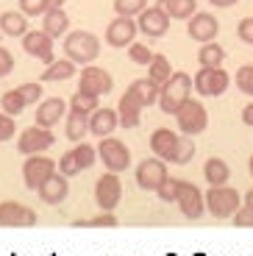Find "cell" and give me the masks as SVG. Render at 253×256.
<instances>
[{
  "label": "cell",
  "instance_id": "obj_44",
  "mask_svg": "<svg viewBox=\"0 0 253 256\" xmlns=\"http://www.w3.org/2000/svg\"><path fill=\"white\" fill-rule=\"evenodd\" d=\"M14 131H17V122H14L12 114H0V142H8L14 136Z\"/></svg>",
  "mask_w": 253,
  "mask_h": 256
},
{
  "label": "cell",
  "instance_id": "obj_40",
  "mask_svg": "<svg viewBox=\"0 0 253 256\" xmlns=\"http://www.w3.org/2000/svg\"><path fill=\"white\" fill-rule=\"evenodd\" d=\"M48 8H50L48 0H20V12L26 14V17H42Z\"/></svg>",
  "mask_w": 253,
  "mask_h": 256
},
{
  "label": "cell",
  "instance_id": "obj_16",
  "mask_svg": "<svg viewBox=\"0 0 253 256\" xmlns=\"http://www.w3.org/2000/svg\"><path fill=\"white\" fill-rule=\"evenodd\" d=\"M22 50L31 58H39V62L50 64L56 62V53H53V36L44 31H28L22 36Z\"/></svg>",
  "mask_w": 253,
  "mask_h": 256
},
{
  "label": "cell",
  "instance_id": "obj_50",
  "mask_svg": "<svg viewBox=\"0 0 253 256\" xmlns=\"http://www.w3.org/2000/svg\"><path fill=\"white\" fill-rule=\"evenodd\" d=\"M48 3H50V8H62L64 6V0H48Z\"/></svg>",
  "mask_w": 253,
  "mask_h": 256
},
{
  "label": "cell",
  "instance_id": "obj_28",
  "mask_svg": "<svg viewBox=\"0 0 253 256\" xmlns=\"http://www.w3.org/2000/svg\"><path fill=\"white\" fill-rule=\"evenodd\" d=\"M76 76V62L72 58H56L44 67L42 81H67V78Z\"/></svg>",
  "mask_w": 253,
  "mask_h": 256
},
{
  "label": "cell",
  "instance_id": "obj_15",
  "mask_svg": "<svg viewBox=\"0 0 253 256\" xmlns=\"http://www.w3.org/2000/svg\"><path fill=\"white\" fill-rule=\"evenodd\" d=\"M170 14L164 12V8L158 6H153V8H145V12L140 14V20H136V26H140V31L145 34V36H150V39H158V36H164L167 31H170Z\"/></svg>",
  "mask_w": 253,
  "mask_h": 256
},
{
  "label": "cell",
  "instance_id": "obj_4",
  "mask_svg": "<svg viewBox=\"0 0 253 256\" xmlns=\"http://www.w3.org/2000/svg\"><path fill=\"white\" fill-rule=\"evenodd\" d=\"M176 122L181 128V134L186 136H195V134H203L206 126H209V114L203 109V103L195 100V98H186L184 106L176 112Z\"/></svg>",
  "mask_w": 253,
  "mask_h": 256
},
{
  "label": "cell",
  "instance_id": "obj_2",
  "mask_svg": "<svg viewBox=\"0 0 253 256\" xmlns=\"http://www.w3.org/2000/svg\"><path fill=\"white\" fill-rule=\"evenodd\" d=\"M64 53L76 64H92L100 56V42L89 31H72L64 36Z\"/></svg>",
  "mask_w": 253,
  "mask_h": 256
},
{
  "label": "cell",
  "instance_id": "obj_39",
  "mask_svg": "<svg viewBox=\"0 0 253 256\" xmlns=\"http://www.w3.org/2000/svg\"><path fill=\"white\" fill-rule=\"evenodd\" d=\"M58 173H62V176H78V173H81V164H78L76 150H67V154L58 159Z\"/></svg>",
  "mask_w": 253,
  "mask_h": 256
},
{
  "label": "cell",
  "instance_id": "obj_12",
  "mask_svg": "<svg viewBox=\"0 0 253 256\" xmlns=\"http://www.w3.org/2000/svg\"><path fill=\"white\" fill-rule=\"evenodd\" d=\"M164 178H167V162L164 159L153 156V159H142L136 164V184L145 192H156Z\"/></svg>",
  "mask_w": 253,
  "mask_h": 256
},
{
  "label": "cell",
  "instance_id": "obj_14",
  "mask_svg": "<svg viewBox=\"0 0 253 256\" xmlns=\"http://www.w3.org/2000/svg\"><path fill=\"white\" fill-rule=\"evenodd\" d=\"M140 34V26L134 17H122L117 14V20H112L106 26V42L112 48H128L134 42V36Z\"/></svg>",
  "mask_w": 253,
  "mask_h": 256
},
{
  "label": "cell",
  "instance_id": "obj_21",
  "mask_svg": "<svg viewBox=\"0 0 253 256\" xmlns=\"http://www.w3.org/2000/svg\"><path fill=\"white\" fill-rule=\"evenodd\" d=\"M142 106L136 98L131 95V92H126V95L120 98V103H117V114H120V126L122 128H136L142 120Z\"/></svg>",
  "mask_w": 253,
  "mask_h": 256
},
{
  "label": "cell",
  "instance_id": "obj_33",
  "mask_svg": "<svg viewBox=\"0 0 253 256\" xmlns=\"http://www.w3.org/2000/svg\"><path fill=\"white\" fill-rule=\"evenodd\" d=\"M76 228H114L117 226V218H114V212H100L98 218L92 220H76Z\"/></svg>",
  "mask_w": 253,
  "mask_h": 256
},
{
  "label": "cell",
  "instance_id": "obj_38",
  "mask_svg": "<svg viewBox=\"0 0 253 256\" xmlns=\"http://www.w3.org/2000/svg\"><path fill=\"white\" fill-rule=\"evenodd\" d=\"M178 186H181V181L167 176V178L162 181V186L156 190V195L164 200V204H176V200H178Z\"/></svg>",
  "mask_w": 253,
  "mask_h": 256
},
{
  "label": "cell",
  "instance_id": "obj_37",
  "mask_svg": "<svg viewBox=\"0 0 253 256\" xmlns=\"http://www.w3.org/2000/svg\"><path fill=\"white\" fill-rule=\"evenodd\" d=\"M234 78H236V86H240L242 95L253 98V64H245V67H240Z\"/></svg>",
  "mask_w": 253,
  "mask_h": 256
},
{
  "label": "cell",
  "instance_id": "obj_9",
  "mask_svg": "<svg viewBox=\"0 0 253 256\" xmlns=\"http://www.w3.org/2000/svg\"><path fill=\"white\" fill-rule=\"evenodd\" d=\"M56 167L58 164L53 159H48V156H42V154H34V156H28L26 164H22V181H26L28 190H39L44 181L56 173Z\"/></svg>",
  "mask_w": 253,
  "mask_h": 256
},
{
  "label": "cell",
  "instance_id": "obj_41",
  "mask_svg": "<svg viewBox=\"0 0 253 256\" xmlns=\"http://www.w3.org/2000/svg\"><path fill=\"white\" fill-rule=\"evenodd\" d=\"M128 56H131L134 64H150L156 53H153L148 45H136V42H131V45H128Z\"/></svg>",
  "mask_w": 253,
  "mask_h": 256
},
{
  "label": "cell",
  "instance_id": "obj_19",
  "mask_svg": "<svg viewBox=\"0 0 253 256\" xmlns=\"http://www.w3.org/2000/svg\"><path fill=\"white\" fill-rule=\"evenodd\" d=\"M117 126H120V114L114 109H100V106H98V109L89 114V134H95L98 140L112 136Z\"/></svg>",
  "mask_w": 253,
  "mask_h": 256
},
{
  "label": "cell",
  "instance_id": "obj_3",
  "mask_svg": "<svg viewBox=\"0 0 253 256\" xmlns=\"http://www.w3.org/2000/svg\"><path fill=\"white\" fill-rule=\"evenodd\" d=\"M242 206V195L234 190V186H209L206 192V212H212L214 218L226 220V218H234Z\"/></svg>",
  "mask_w": 253,
  "mask_h": 256
},
{
  "label": "cell",
  "instance_id": "obj_52",
  "mask_svg": "<svg viewBox=\"0 0 253 256\" xmlns=\"http://www.w3.org/2000/svg\"><path fill=\"white\" fill-rule=\"evenodd\" d=\"M248 170H250V176H253V156H250V162H248Z\"/></svg>",
  "mask_w": 253,
  "mask_h": 256
},
{
  "label": "cell",
  "instance_id": "obj_30",
  "mask_svg": "<svg viewBox=\"0 0 253 256\" xmlns=\"http://www.w3.org/2000/svg\"><path fill=\"white\" fill-rule=\"evenodd\" d=\"M198 62H200V67H222L226 50H222L217 42H206V45L198 50Z\"/></svg>",
  "mask_w": 253,
  "mask_h": 256
},
{
  "label": "cell",
  "instance_id": "obj_26",
  "mask_svg": "<svg viewBox=\"0 0 253 256\" xmlns=\"http://www.w3.org/2000/svg\"><path fill=\"white\" fill-rule=\"evenodd\" d=\"M0 34L22 39L28 34V17L22 12H6V14H0Z\"/></svg>",
  "mask_w": 253,
  "mask_h": 256
},
{
  "label": "cell",
  "instance_id": "obj_7",
  "mask_svg": "<svg viewBox=\"0 0 253 256\" xmlns=\"http://www.w3.org/2000/svg\"><path fill=\"white\" fill-rule=\"evenodd\" d=\"M112 86H114V81L103 67L84 64L81 76H78V92H86V95H92V98H103V95L112 92Z\"/></svg>",
  "mask_w": 253,
  "mask_h": 256
},
{
  "label": "cell",
  "instance_id": "obj_8",
  "mask_svg": "<svg viewBox=\"0 0 253 256\" xmlns=\"http://www.w3.org/2000/svg\"><path fill=\"white\" fill-rule=\"evenodd\" d=\"M120 198H122V181L117 173L108 170L103 178H98L95 184V204L100 212H114L120 206Z\"/></svg>",
  "mask_w": 253,
  "mask_h": 256
},
{
  "label": "cell",
  "instance_id": "obj_23",
  "mask_svg": "<svg viewBox=\"0 0 253 256\" xmlns=\"http://www.w3.org/2000/svg\"><path fill=\"white\" fill-rule=\"evenodd\" d=\"M67 28H70V17H67L64 8H48V12L42 14V31L50 34L53 39L64 36Z\"/></svg>",
  "mask_w": 253,
  "mask_h": 256
},
{
  "label": "cell",
  "instance_id": "obj_13",
  "mask_svg": "<svg viewBox=\"0 0 253 256\" xmlns=\"http://www.w3.org/2000/svg\"><path fill=\"white\" fill-rule=\"evenodd\" d=\"M178 209H181L184 218L190 220H198L206 212V198H203V192L198 190L195 184H190V181H181V186H178Z\"/></svg>",
  "mask_w": 253,
  "mask_h": 256
},
{
  "label": "cell",
  "instance_id": "obj_6",
  "mask_svg": "<svg viewBox=\"0 0 253 256\" xmlns=\"http://www.w3.org/2000/svg\"><path fill=\"white\" fill-rule=\"evenodd\" d=\"M192 81H195L198 95H203V98H220L222 92L228 90L231 76H228L222 67H200V72H198Z\"/></svg>",
  "mask_w": 253,
  "mask_h": 256
},
{
  "label": "cell",
  "instance_id": "obj_27",
  "mask_svg": "<svg viewBox=\"0 0 253 256\" xmlns=\"http://www.w3.org/2000/svg\"><path fill=\"white\" fill-rule=\"evenodd\" d=\"M203 178L209 181V186H220V184H228V178H231V167L226 164L222 159H209L206 164H203Z\"/></svg>",
  "mask_w": 253,
  "mask_h": 256
},
{
  "label": "cell",
  "instance_id": "obj_46",
  "mask_svg": "<svg viewBox=\"0 0 253 256\" xmlns=\"http://www.w3.org/2000/svg\"><path fill=\"white\" fill-rule=\"evenodd\" d=\"M236 34L245 45H253V17H245L240 20V26H236Z\"/></svg>",
  "mask_w": 253,
  "mask_h": 256
},
{
  "label": "cell",
  "instance_id": "obj_49",
  "mask_svg": "<svg viewBox=\"0 0 253 256\" xmlns=\"http://www.w3.org/2000/svg\"><path fill=\"white\" fill-rule=\"evenodd\" d=\"M212 6H217V8H228V6H234L236 0H209Z\"/></svg>",
  "mask_w": 253,
  "mask_h": 256
},
{
  "label": "cell",
  "instance_id": "obj_51",
  "mask_svg": "<svg viewBox=\"0 0 253 256\" xmlns=\"http://www.w3.org/2000/svg\"><path fill=\"white\" fill-rule=\"evenodd\" d=\"M245 204H248V206H253V190H250V192H248V195H245Z\"/></svg>",
  "mask_w": 253,
  "mask_h": 256
},
{
  "label": "cell",
  "instance_id": "obj_36",
  "mask_svg": "<svg viewBox=\"0 0 253 256\" xmlns=\"http://www.w3.org/2000/svg\"><path fill=\"white\" fill-rule=\"evenodd\" d=\"M76 156H78V164H81V170H89V167L95 164V159H98V148H92V145H86V142H78L76 148Z\"/></svg>",
  "mask_w": 253,
  "mask_h": 256
},
{
  "label": "cell",
  "instance_id": "obj_1",
  "mask_svg": "<svg viewBox=\"0 0 253 256\" xmlns=\"http://www.w3.org/2000/svg\"><path fill=\"white\" fill-rule=\"evenodd\" d=\"M195 90V81H192L186 72H172L167 78V84H162V95H158V109L164 114H176L184 106V100L190 98V92Z\"/></svg>",
  "mask_w": 253,
  "mask_h": 256
},
{
  "label": "cell",
  "instance_id": "obj_24",
  "mask_svg": "<svg viewBox=\"0 0 253 256\" xmlns=\"http://www.w3.org/2000/svg\"><path fill=\"white\" fill-rule=\"evenodd\" d=\"M128 92H131V95L142 103V106H153V103H158L162 86H158L153 78H140V81H134L131 86H128Z\"/></svg>",
  "mask_w": 253,
  "mask_h": 256
},
{
  "label": "cell",
  "instance_id": "obj_29",
  "mask_svg": "<svg viewBox=\"0 0 253 256\" xmlns=\"http://www.w3.org/2000/svg\"><path fill=\"white\" fill-rule=\"evenodd\" d=\"M158 6L164 8L172 20H190L198 12L195 0H158Z\"/></svg>",
  "mask_w": 253,
  "mask_h": 256
},
{
  "label": "cell",
  "instance_id": "obj_47",
  "mask_svg": "<svg viewBox=\"0 0 253 256\" xmlns=\"http://www.w3.org/2000/svg\"><path fill=\"white\" fill-rule=\"evenodd\" d=\"M12 70H14V56L0 45V78H6Z\"/></svg>",
  "mask_w": 253,
  "mask_h": 256
},
{
  "label": "cell",
  "instance_id": "obj_11",
  "mask_svg": "<svg viewBox=\"0 0 253 256\" xmlns=\"http://www.w3.org/2000/svg\"><path fill=\"white\" fill-rule=\"evenodd\" d=\"M56 142L53 136V128H42V126H34V128H26L20 134V142H17V150L22 156H34V154H44L48 148Z\"/></svg>",
  "mask_w": 253,
  "mask_h": 256
},
{
  "label": "cell",
  "instance_id": "obj_17",
  "mask_svg": "<svg viewBox=\"0 0 253 256\" xmlns=\"http://www.w3.org/2000/svg\"><path fill=\"white\" fill-rule=\"evenodd\" d=\"M186 31H190V36L195 39V42L206 45V42H214V36L220 34V22H217V17L209 12H195L190 17Z\"/></svg>",
  "mask_w": 253,
  "mask_h": 256
},
{
  "label": "cell",
  "instance_id": "obj_45",
  "mask_svg": "<svg viewBox=\"0 0 253 256\" xmlns=\"http://www.w3.org/2000/svg\"><path fill=\"white\" fill-rule=\"evenodd\" d=\"M234 226L240 228H253V206H240V212L234 214Z\"/></svg>",
  "mask_w": 253,
  "mask_h": 256
},
{
  "label": "cell",
  "instance_id": "obj_32",
  "mask_svg": "<svg viewBox=\"0 0 253 256\" xmlns=\"http://www.w3.org/2000/svg\"><path fill=\"white\" fill-rule=\"evenodd\" d=\"M0 106H3V112H6V114L17 117L20 112H22V109L28 106V103L22 100L20 90H8V92H3V98H0Z\"/></svg>",
  "mask_w": 253,
  "mask_h": 256
},
{
  "label": "cell",
  "instance_id": "obj_20",
  "mask_svg": "<svg viewBox=\"0 0 253 256\" xmlns=\"http://www.w3.org/2000/svg\"><path fill=\"white\" fill-rule=\"evenodd\" d=\"M39 198L44 200V204H50V206H56V204H62L64 198H67V192H70V186H67V176H62V173H53L50 178L44 181L42 186H39Z\"/></svg>",
  "mask_w": 253,
  "mask_h": 256
},
{
  "label": "cell",
  "instance_id": "obj_10",
  "mask_svg": "<svg viewBox=\"0 0 253 256\" xmlns=\"http://www.w3.org/2000/svg\"><path fill=\"white\" fill-rule=\"evenodd\" d=\"M36 223V212L17 200H3L0 204V226L3 228H31Z\"/></svg>",
  "mask_w": 253,
  "mask_h": 256
},
{
  "label": "cell",
  "instance_id": "obj_48",
  "mask_svg": "<svg viewBox=\"0 0 253 256\" xmlns=\"http://www.w3.org/2000/svg\"><path fill=\"white\" fill-rule=\"evenodd\" d=\"M242 122H245V126H253V103H248L245 109H242Z\"/></svg>",
  "mask_w": 253,
  "mask_h": 256
},
{
  "label": "cell",
  "instance_id": "obj_18",
  "mask_svg": "<svg viewBox=\"0 0 253 256\" xmlns=\"http://www.w3.org/2000/svg\"><path fill=\"white\" fill-rule=\"evenodd\" d=\"M178 140H181V136H178L176 131H170V128H156V131L150 134L153 156H158V159H164V162H172L176 148H178Z\"/></svg>",
  "mask_w": 253,
  "mask_h": 256
},
{
  "label": "cell",
  "instance_id": "obj_31",
  "mask_svg": "<svg viewBox=\"0 0 253 256\" xmlns=\"http://www.w3.org/2000/svg\"><path fill=\"white\" fill-rule=\"evenodd\" d=\"M172 76V67H170V62H167V56H153V62L148 64V78H153V81L162 86V84H167V78Z\"/></svg>",
  "mask_w": 253,
  "mask_h": 256
},
{
  "label": "cell",
  "instance_id": "obj_25",
  "mask_svg": "<svg viewBox=\"0 0 253 256\" xmlns=\"http://www.w3.org/2000/svg\"><path fill=\"white\" fill-rule=\"evenodd\" d=\"M64 131H67V140L70 142H81L89 134V114L86 112H78V109H70L67 122H64Z\"/></svg>",
  "mask_w": 253,
  "mask_h": 256
},
{
  "label": "cell",
  "instance_id": "obj_5",
  "mask_svg": "<svg viewBox=\"0 0 253 256\" xmlns=\"http://www.w3.org/2000/svg\"><path fill=\"white\" fill-rule=\"evenodd\" d=\"M98 156L106 164V170H112V173H126L128 167H131V150H128V145L120 140H114V136H103L98 142Z\"/></svg>",
  "mask_w": 253,
  "mask_h": 256
},
{
  "label": "cell",
  "instance_id": "obj_35",
  "mask_svg": "<svg viewBox=\"0 0 253 256\" xmlns=\"http://www.w3.org/2000/svg\"><path fill=\"white\" fill-rule=\"evenodd\" d=\"M148 8V0H114V12L122 17H140Z\"/></svg>",
  "mask_w": 253,
  "mask_h": 256
},
{
  "label": "cell",
  "instance_id": "obj_34",
  "mask_svg": "<svg viewBox=\"0 0 253 256\" xmlns=\"http://www.w3.org/2000/svg\"><path fill=\"white\" fill-rule=\"evenodd\" d=\"M192 156H195V142L190 140V136L184 134L181 140H178V148H176V156H172L170 164H190Z\"/></svg>",
  "mask_w": 253,
  "mask_h": 256
},
{
  "label": "cell",
  "instance_id": "obj_22",
  "mask_svg": "<svg viewBox=\"0 0 253 256\" xmlns=\"http://www.w3.org/2000/svg\"><path fill=\"white\" fill-rule=\"evenodd\" d=\"M64 117V100L62 98H48V100H39L36 106V126L42 128H53L58 120Z\"/></svg>",
  "mask_w": 253,
  "mask_h": 256
},
{
  "label": "cell",
  "instance_id": "obj_42",
  "mask_svg": "<svg viewBox=\"0 0 253 256\" xmlns=\"http://www.w3.org/2000/svg\"><path fill=\"white\" fill-rule=\"evenodd\" d=\"M70 106H72V109H78V112L92 114V112L98 109V98L86 95V92H76V95H72V100H70Z\"/></svg>",
  "mask_w": 253,
  "mask_h": 256
},
{
  "label": "cell",
  "instance_id": "obj_43",
  "mask_svg": "<svg viewBox=\"0 0 253 256\" xmlns=\"http://www.w3.org/2000/svg\"><path fill=\"white\" fill-rule=\"evenodd\" d=\"M17 90H20V95H22V100H26L28 106L42 100V84H20Z\"/></svg>",
  "mask_w": 253,
  "mask_h": 256
}]
</instances>
